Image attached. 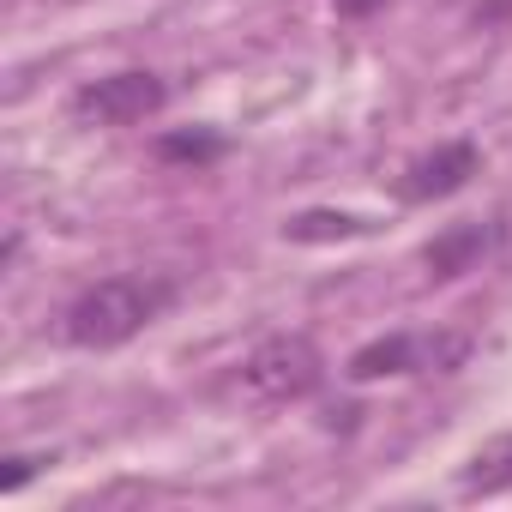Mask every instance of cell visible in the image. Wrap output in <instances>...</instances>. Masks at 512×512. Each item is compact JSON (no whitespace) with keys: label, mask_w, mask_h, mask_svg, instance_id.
Here are the masks:
<instances>
[{"label":"cell","mask_w":512,"mask_h":512,"mask_svg":"<svg viewBox=\"0 0 512 512\" xmlns=\"http://www.w3.org/2000/svg\"><path fill=\"white\" fill-rule=\"evenodd\" d=\"M175 308V278H157V272H121V278H103L91 290L73 296V308L61 314V332L67 344L79 350H121L127 338H139L151 320H163Z\"/></svg>","instance_id":"cell-1"},{"label":"cell","mask_w":512,"mask_h":512,"mask_svg":"<svg viewBox=\"0 0 512 512\" xmlns=\"http://www.w3.org/2000/svg\"><path fill=\"white\" fill-rule=\"evenodd\" d=\"M326 386V356L308 332H272L241 356V392L253 404H302Z\"/></svg>","instance_id":"cell-2"},{"label":"cell","mask_w":512,"mask_h":512,"mask_svg":"<svg viewBox=\"0 0 512 512\" xmlns=\"http://www.w3.org/2000/svg\"><path fill=\"white\" fill-rule=\"evenodd\" d=\"M464 362H470V332H386L362 344L344 362V374L368 386V380H398V374H458Z\"/></svg>","instance_id":"cell-3"},{"label":"cell","mask_w":512,"mask_h":512,"mask_svg":"<svg viewBox=\"0 0 512 512\" xmlns=\"http://www.w3.org/2000/svg\"><path fill=\"white\" fill-rule=\"evenodd\" d=\"M163 103H169V85L157 73H145V67H127V73L79 85L67 109H73L79 127H133V121H151Z\"/></svg>","instance_id":"cell-4"},{"label":"cell","mask_w":512,"mask_h":512,"mask_svg":"<svg viewBox=\"0 0 512 512\" xmlns=\"http://www.w3.org/2000/svg\"><path fill=\"white\" fill-rule=\"evenodd\" d=\"M476 169H482V151H476L470 139H446V145H434V151H422V157L404 163V175H398V199H404V205L452 199L458 187H470Z\"/></svg>","instance_id":"cell-5"},{"label":"cell","mask_w":512,"mask_h":512,"mask_svg":"<svg viewBox=\"0 0 512 512\" xmlns=\"http://www.w3.org/2000/svg\"><path fill=\"white\" fill-rule=\"evenodd\" d=\"M500 247V223L494 217H464V223H446L428 247H422V266L434 284H458L464 272H476L488 253Z\"/></svg>","instance_id":"cell-6"},{"label":"cell","mask_w":512,"mask_h":512,"mask_svg":"<svg viewBox=\"0 0 512 512\" xmlns=\"http://www.w3.org/2000/svg\"><path fill=\"white\" fill-rule=\"evenodd\" d=\"M458 488L464 494H500V488H512V434H494L488 446H476L470 464L458 470Z\"/></svg>","instance_id":"cell-7"},{"label":"cell","mask_w":512,"mask_h":512,"mask_svg":"<svg viewBox=\"0 0 512 512\" xmlns=\"http://www.w3.org/2000/svg\"><path fill=\"white\" fill-rule=\"evenodd\" d=\"M223 151H229V139L211 133V127H187V133L157 139V163H169V169H211Z\"/></svg>","instance_id":"cell-8"},{"label":"cell","mask_w":512,"mask_h":512,"mask_svg":"<svg viewBox=\"0 0 512 512\" xmlns=\"http://www.w3.org/2000/svg\"><path fill=\"white\" fill-rule=\"evenodd\" d=\"M374 223L368 217H350V211H302L284 223V241H350V235H368Z\"/></svg>","instance_id":"cell-9"},{"label":"cell","mask_w":512,"mask_h":512,"mask_svg":"<svg viewBox=\"0 0 512 512\" xmlns=\"http://www.w3.org/2000/svg\"><path fill=\"white\" fill-rule=\"evenodd\" d=\"M31 470H37V458H25V452H19V458H7V476H0V494H19V488L31 482Z\"/></svg>","instance_id":"cell-10"},{"label":"cell","mask_w":512,"mask_h":512,"mask_svg":"<svg viewBox=\"0 0 512 512\" xmlns=\"http://www.w3.org/2000/svg\"><path fill=\"white\" fill-rule=\"evenodd\" d=\"M386 0H338V19H374Z\"/></svg>","instance_id":"cell-11"},{"label":"cell","mask_w":512,"mask_h":512,"mask_svg":"<svg viewBox=\"0 0 512 512\" xmlns=\"http://www.w3.org/2000/svg\"><path fill=\"white\" fill-rule=\"evenodd\" d=\"M500 19H512V0H482L476 7V25H500Z\"/></svg>","instance_id":"cell-12"}]
</instances>
